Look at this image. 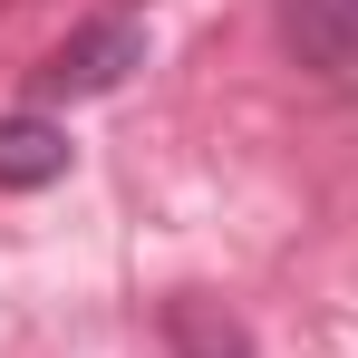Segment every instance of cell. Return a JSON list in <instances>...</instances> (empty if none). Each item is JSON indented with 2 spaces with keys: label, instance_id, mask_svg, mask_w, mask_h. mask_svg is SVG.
I'll return each instance as SVG.
<instances>
[{
  "label": "cell",
  "instance_id": "obj_1",
  "mask_svg": "<svg viewBox=\"0 0 358 358\" xmlns=\"http://www.w3.org/2000/svg\"><path fill=\"white\" fill-rule=\"evenodd\" d=\"M145 68V29L136 20H97V29H78L59 59L39 68V97H107Z\"/></svg>",
  "mask_w": 358,
  "mask_h": 358
},
{
  "label": "cell",
  "instance_id": "obj_4",
  "mask_svg": "<svg viewBox=\"0 0 358 358\" xmlns=\"http://www.w3.org/2000/svg\"><path fill=\"white\" fill-rule=\"evenodd\" d=\"M165 339H175V358H252V329L223 300H203V291L165 300Z\"/></svg>",
  "mask_w": 358,
  "mask_h": 358
},
{
  "label": "cell",
  "instance_id": "obj_2",
  "mask_svg": "<svg viewBox=\"0 0 358 358\" xmlns=\"http://www.w3.org/2000/svg\"><path fill=\"white\" fill-rule=\"evenodd\" d=\"M281 49L320 78H358V0H281Z\"/></svg>",
  "mask_w": 358,
  "mask_h": 358
},
{
  "label": "cell",
  "instance_id": "obj_3",
  "mask_svg": "<svg viewBox=\"0 0 358 358\" xmlns=\"http://www.w3.org/2000/svg\"><path fill=\"white\" fill-rule=\"evenodd\" d=\"M68 126L59 117H0V194H39L68 175Z\"/></svg>",
  "mask_w": 358,
  "mask_h": 358
}]
</instances>
